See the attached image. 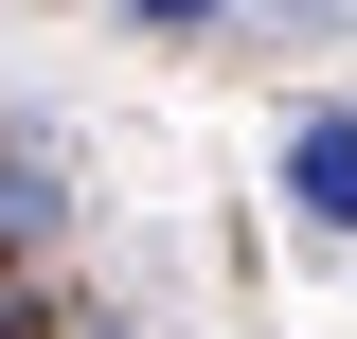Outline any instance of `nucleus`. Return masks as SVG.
Wrapping results in <instances>:
<instances>
[{"mask_svg":"<svg viewBox=\"0 0 357 339\" xmlns=\"http://www.w3.org/2000/svg\"><path fill=\"white\" fill-rule=\"evenodd\" d=\"M18 232H54V161L36 143H0V250H18Z\"/></svg>","mask_w":357,"mask_h":339,"instance_id":"obj_2","label":"nucleus"},{"mask_svg":"<svg viewBox=\"0 0 357 339\" xmlns=\"http://www.w3.org/2000/svg\"><path fill=\"white\" fill-rule=\"evenodd\" d=\"M126 18H161V36H197V18H232V0H126Z\"/></svg>","mask_w":357,"mask_h":339,"instance_id":"obj_3","label":"nucleus"},{"mask_svg":"<svg viewBox=\"0 0 357 339\" xmlns=\"http://www.w3.org/2000/svg\"><path fill=\"white\" fill-rule=\"evenodd\" d=\"M0 339H36V303H18V286H0Z\"/></svg>","mask_w":357,"mask_h":339,"instance_id":"obj_4","label":"nucleus"},{"mask_svg":"<svg viewBox=\"0 0 357 339\" xmlns=\"http://www.w3.org/2000/svg\"><path fill=\"white\" fill-rule=\"evenodd\" d=\"M286 197H304L321 232H357V107H304V126H286Z\"/></svg>","mask_w":357,"mask_h":339,"instance_id":"obj_1","label":"nucleus"}]
</instances>
